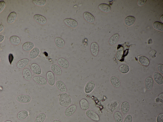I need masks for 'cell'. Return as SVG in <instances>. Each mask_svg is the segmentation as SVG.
I'll list each match as a JSON object with an SVG mask.
<instances>
[{"mask_svg":"<svg viewBox=\"0 0 163 122\" xmlns=\"http://www.w3.org/2000/svg\"><path fill=\"white\" fill-rule=\"evenodd\" d=\"M52 122H61L58 120H54Z\"/></svg>","mask_w":163,"mask_h":122,"instance_id":"cell-46","label":"cell"},{"mask_svg":"<svg viewBox=\"0 0 163 122\" xmlns=\"http://www.w3.org/2000/svg\"><path fill=\"white\" fill-rule=\"evenodd\" d=\"M29 60L27 58H24L19 61L16 64L17 67L19 69H21L26 67L29 64Z\"/></svg>","mask_w":163,"mask_h":122,"instance_id":"cell-14","label":"cell"},{"mask_svg":"<svg viewBox=\"0 0 163 122\" xmlns=\"http://www.w3.org/2000/svg\"><path fill=\"white\" fill-rule=\"evenodd\" d=\"M157 122H163V113L159 114L157 118Z\"/></svg>","mask_w":163,"mask_h":122,"instance_id":"cell-39","label":"cell"},{"mask_svg":"<svg viewBox=\"0 0 163 122\" xmlns=\"http://www.w3.org/2000/svg\"><path fill=\"white\" fill-rule=\"evenodd\" d=\"M138 60L140 63L144 66H147L149 64L150 61L149 59L144 56H140L139 57Z\"/></svg>","mask_w":163,"mask_h":122,"instance_id":"cell-26","label":"cell"},{"mask_svg":"<svg viewBox=\"0 0 163 122\" xmlns=\"http://www.w3.org/2000/svg\"><path fill=\"white\" fill-rule=\"evenodd\" d=\"M114 117L116 122H122L123 117L121 113L119 111H116L114 113Z\"/></svg>","mask_w":163,"mask_h":122,"instance_id":"cell-33","label":"cell"},{"mask_svg":"<svg viewBox=\"0 0 163 122\" xmlns=\"http://www.w3.org/2000/svg\"><path fill=\"white\" fill-rule=\"evenodd\" d=\"M119 38V36L118 33H116L112 36L109 39V43L111 45L115 44L118 41Z\"/></svg>","mask_w":163,"mask_h":122,"instance_id":"cell-32","label":"cell"},{"mask_svg":"<svg viewBox=\"0 0 163 122\" xmlns=\"http://www.w3.org/2000/svg\"><path fill=\"white\" fill-rule=\"evenodd\" d=\"M153 84L154 81L152 77L148 76L146 78L145 80V85L147 90H151L153 88Z\"/></svg>","mask_w":163,"mask_h":122,"instance_id":"cell-12","label":"cell"},{"mask_svg":"<svg viewBox=\"0 0 163 122\" xmlns=\"http://www.w3.org/2000/svg\"><path fill=\"white\" fill-rule=\"evenodd\" d=\"M86 115L93 121H96L99 120V117L98 114L93 111L90 109L87 110L85 113Z\"/></svg>","mask_w":163,"mask_h":122,"instance_id":"cell-3","label":"cell"},{"mask_svg":"<svg viewBox=\"0 0 163 122\" xmlns=\"http://www.w3.org/2000/svg\"><path fill=\"white\" fill-rule=\"evenodd\" d=\"M18 102L22 103H27L31 101V97L26 94H21L17 96L16 98Z\"/></svg>","mask_w":163,"mask_h":122,"instance_id":"cell-2","label":"cell"},{"mask_svg":"<svg viewBox=\"0 0 163 122\" xmlns=\"http://www.w3.org/2000/svg\"><path fill=\"white\" fill-rule=\"evenodd\" d=\"M17 16L16 13L15 12H11L9 14L8 16L7 19V23L9 24L13 23L15 20Z\"/></svg>","mask_w":163,"mask_h":122,"instance_id":"cell-30","label":"cell"},{"mask_svg":"<svg viewBox=\"0 0 163 122\" xmlns=\"http://www.w3.org/2000/svg\"><path fill=\"white\" fill-rule=\"evenodd\" d=\"M135 20V18L134 17L129 16L125 18L124 22L126 25L130 26L134 24Z\"/></svg>","mask_w":163,"mask_h":122,"instance_id":"cell-23","label":"cell"},{"mask_svg":"<svg viewBox=\"0 0 163 122\" xmlns=\"http://www.w3.org/2000/svg\"><path fill=\"white\" fill-rule=\"evenodd\" d=\"M24 78L27 81L30 80L32 77V74L30 70L27 68L24 69L22 72Z\"/></svg>","mask_w":163,"mask_h":122,"instance_id":"cell-19","label":"cell"},{"mask_svg":"<svg viewBox=\"0 0 163 122\" xmlns=\"http://www.w3.org/2000/svg\"><path fill=\"white\" fill-rule=\"evenodd\" d=\"M157 69L158 71L161 74H163V65L162 64H159L157 66Z\"/></svg>","mask_w":163,"mask_h":122,"instance_id":"cell-41","label":"cell"},{"mask_svg":"<svg viewBox=\"0 0 163 122\" xmlns=\"http://www.w3.org/2000/svg\"><path fill=\"white\" fill-rule=\"evenodd\" d=\"M4 36L2 35H0V43L2 42L4 40Z\"/></svg>","mask_w":163,"mask_h":122,"instance_id":"cell-44","label":"cell"},{"mask_svg":"<svg viewBox=\"0 0 163 122\" xmlns=\"http://www.w3.org/2000/svg\"><path fill=\"white\" fill-rule=\"evenodd\" d=\"M132 121L133 118L132 115L128 114L125 117L123 122H132Z\"/></svg>","mask_w":163,"mask_h":122,"instance_id":"cell-38","label":"cell"},{"mask_svg":"<svg viewBox=\"0 0 163 122\" xmlns=\"http://www.w3.org/2000/svg\"><path fill=\"white\" fill-rule=\"evenodd\" d=\"M5 2L4 1H0V11L1 13L4 10L5 6Z\"/></svg>","mask_w":163,"mask_h":122,"instance_id":"cell-40","label":"cell"},{"mask_svg":"<svg viewBox=\"0 0 163 122\" xmlns=\"http://www.w3.org/2000/svg\"><path fill=\"white\" fill-rule=\"evenodd\" d=\"M54 41L56 46L59 48L63 47L65 45V42L64 40L60 37H56Z\"/></svg>","mask_w":163,"mask_h":122,"instance_id":"cell-28","label":"cell"},{"mask_svg":"<svg viewBox=\"0 0 163 122\" xmlns=\"http://www.w3.org/2000/svg\"><path fill=\"white\" fill-rule=\"evenodd\" d=\"M33 2L36 5L40 6H43L46 3L45 0H33Z\"/></svg>","mask_w":163,"mask_h":122,"instance_id":"cell-37","label":"cell"},{"mask_svg":"<svg viewBox=\"0 0 163 122\" xmlns=\"http://www.w3.org/2000/svg\"><path fill=\"white\" fill-rule=\"evenodd\" d=\"M58 65L61 67L67 69L69 66V63L68 61L65 59L63 58H59L57 61Z\"/></svg>","mask_w":163,"mask_h":122,"instance_id":"cell-11","label":"cell"},{"mask_svg":"<svg viewBox=\"0 0 163 122\" xmlns=\"http://www.w3.org/2000/svg\"><path fill=\"white\" fill-rule=\"evenodd\" d=\"M110 81L112 85L114 87L118 88L121 86L120 82L119 79L115 76H112L110 79Z\"/></svg>","mask_w":163,"mask_h":122,"instance_id":"cell-21","label":"cell"},{"mask_svg":"<svg viewBox=\"0 0 163 122\" xmlns=\"http://www.w3.org/2000/svg\"><path fill=\"white\" fill-rule=\"evenodd\" d=\"M30 69L35 74L39 75L42 73V70L39 66L37 64L34 63L32 64L30 66Z\"/></svg>","mask_w":163,"mask_h":122,"instance_id":"cell-15","label":"cell"},{"mask_svg":"<svg viewBox=\"0 0 163 122\" xmlns=\"http://www.w3.org/2000/svg\"><path fill=\"white\" fill-rule=\"evenodd\" d=\"M64 22L67 26L71 28H76L78 25L77 21L71 18H66L64 20Z\"/></svg>","mask_w":163,"mask_h":122,"instance_id":"cell-5","label":"cell"},{"mask_svg":"<svg viewBox=\"0 0 163 122\" xmlns=\"http://www.w3.org/2000/svg\"><path fill=\"white\" fill-rule=\"evenodd\" d=\"M153 77L155 82L159 85H162L163 83V78L162 75L158 72L154 73Z\"/></svg>","mask_w":163,"mask_h":122,"instance_id":"cell-18","label":"cell"},{"mask_svg":"<svg viewBox=\"0 0 163 122\" xmlns=\"http://www.w3.org/2000/svg\"><path fill=\"white\" fill-rule=\"evenodd\" d=\"M2 122H12L10 120H7Z\"/></svg>","mask_w":163,"mask_h":122,"instance_id":"cell-47","label":"cell"},{"mask_svg":"<svg viewBox=\"0 0 163 122\" xmlns=\"http://www.w3.org/2000/svg\"><path fill=\"white\" fill-rule=\"evenodd\" d=\"M33 18L37 22L41 25H45L47 22L46 18L40 14L35 15L33 16Z\"/></svg>","mask_w":163,"mask_h":122,"instance_id":"cell-8","label":"cell"},{"mask_svg":"<svg viewBox=\"0 0 163 122\" xmlns=\"http://www.w3.org/2000/svg\"><path fill=\"white\" fill-rule=\"evenodd\" d=\"M0 32H2L3 30L4 26L3 25L1 24H0Z\"/></svg>","mask_w":163,"mask_h":122,"instance_id":"cell-45","label":"cell"},{"mask_svg":"<svg viewBox=\"0 0 163 122\" xmlns=\"http://www.w3.org/2000/svg\"><path fill=\"white\" fill-rule=\"evenodd\" d=\"M81 108L83 110H86L89 108V105L87 101L85 99H82L80 101Z\"/></svg>","mask_w":163,"mask_h":122,"instance_id":"cell-27","label":"cell"},{"mask_svg":"<svg viewBox=\"0 0 163 122\" xmlns=\"http://www.w3.org/2000/svg\"><path fill=\"white\" fill-rule=\"evenodd\" d=\"M153 27L155 29L163 31V23L158 21H155L153 23Z\"/></svg>","mask_w":163,"mask_h":122,"instance_id":"cell-35","label":"cell"},{"mask_svg":"<svg viewBox=\"0 0 163 122\" xmlns=\"http://www.w3.org/2000/svg\"><path fill=\"white\" fill-rule=\"evenodd\" d=\"M83 16L84 19L89 23H92L95 21V18L89 12H85L83 14Z\"/></svg>","mask_w":163,"mask_h":122,"instance_id":"cell-16","label":"cell"},{"mask_svg":"<svg viewBox=\"0 0 163 122\" xmlns=\"http://www.w3.org/2000/svg\"><path fill=\"white\" fill-rule=\"evenodd\" d=\"M46 76L49 84L50 86H54L55 83V79L54 73L51 71L47 72Z\"/></svg>","mask_w":163,"mask_h":122,"instance_id":"cell-4","label":"cell"},{"mask_svg":"<svg viewBox=\"0 0 163 122\" xmlns=\"http://www.w3.org/2000/svg\"><path fill=\"white\" fill-rule=\"evenodd\" d=\"M40 52V50L38 48L35 47L30 51L29 55V57L31 59H35L38 57Z\"/></svg>","mask_w":163,"mask_h":122,"instance_id":"cell-24","label":"cell"},{"mask_svg":"<svg viewBox=\"0 0 163 122\" xmlns=\"http://www.w3.org/2000/svg\"><path fill=\"white\" fill-rule=\"evenodd\" d=\"M130 107V104L128 102L126 101L123 102L121 106V112L124 114H126L129 111Z\"/></svg>","mask_w":163,"mask_h":122,"instance_id":"cell-20","label":"cell"},{"mask_svg":"<svg viewBox=\"0 0 163 122\" xmlns=\"http://www.w3.org/2000/svg\"><path fill=\"white\" fill-rule=\"evenodd\" d=\"M34 81L38 84L45 86L47 84V81L44 77L40 76H36L34 77L33 78Z\"/></svg>","mask_w":163,"mask_h":122,"instance_id":"cell-9","label":"cell"},{"mask_svg":"<svg viewBox=\"0 0 163 122\" xmlns=\"http://www.w3.org/2000/svg\"><path fill=\"white\" fill-rule=\"evenodd\" d=\"M90 50L92 54L94 56H97L99 51V47L98 43L95 42L92 43L90 45Z\"/></svg>","mask_w":163,"mask_h":122,"instance_id":"cell-13","label":"cell"},{"mask_svg":"<svg viewBox=\"0 0 163 122\" xmlns=\"http://www.w3.org/2000/svg\"><path fill=\"white\" fill-rule=\"evenodd\" d=\"M46 118V114L43 113L39 114L36 118L34 122H44Z\"/></svg>","mask_w":163,"mask_h":122,"instance_id":"cell-34","label":"cell"},{"mask_svg":"<svg viewBox=\"0 0 163 122\" xmlns=\"http://www.w3.org/2000/svg\"><path fill=\"white\" fill-rule=\"evenodd\" d=\"M34 44L31 42H27L25 43L22 46V49L24 51H29L32 49L34 46Z\"/></svg>","mask_w":163,"mask_h":122,"instance_id":"cell-25","label":"cell"},{"mask_svg":"<svg viewBox=\"0 0 163 122\" xmlns=\"http://www.w3.org/2000/svg\"><path fill=\"white\" fill-rule=\"evenodd\" d=\"M51 69L52 72L57 75H61L62 74V70L59 66L54 64L52 65L50 67Z\"/></svg>","mask_w":163,"mask_h":122,"instance_id":"cell-17","label":"cell"},{"mask_svg":"<svg viewBox=\"0 0 163 122\" xmlns=\"http://www.w3.org/2000/svg\"><path fill=\"white\" fill-rule=\"evenodd\" d=\"M146 1V0H138V4L140 6H142L145 4Z\"/></svg>","mask_w":163,"mask_h":122,"instance_id":"cell-43","label":"cell"},{"mask_svg":"<svg viewBox=\"0 0 163 122\" xmlns=\"http://www.w3.org/2000/svg\"><path fill=\"white\" fill-rule=\"evenodd\" d=\"M28 115L27 111L24 110L19 112L17 114L18 118L20 120H23L26 118Z\"/></svg>","mask_w":163,"mask_h":122,"instance_id":"cell-29","label":"cell"},{"mask_svg":"<svg viewBox=\"0 0 163 122\" xmlns=\"http://www.w3.org/2000/svg\"><path fill=\"white\" fill-rule=\"evenodd\" d=\"M9 41L10 43L13 45H17L20 43L21 40L18 36H13L10 37Z\"/></svg>","mask_w":163,"mask_h":122,"instance_id":"cell-31","label":"cell"},{"mask_svg":"<svg viewBox=\"0 0 163 122\" xmlns=\"http://www.w3.org/2000/svg\"><path fill=\"white\" fill-rule=\"evenodd\" d=\"M8 59L11 65L14 59V56L12 54L10 53L9 54Z\"/></svg>","mask_w":163,"mask_h":122,"instance_id":"cell-42","label":"cell"},{"mask_svg":"<svg viewBox=\"0 0 163 122\" xmlns=\"http://www.w3.org/2000/svg\"><path fill=\"white\" fill-rule=\"evenodd\" d=\"M55 85L57 89L61 92L66 93L67 92L66 86L62 81L60 80H58L56 82Z\"/></svg>","mask_w":163,"mask_h":122,"instance_id":"cell-7","label":"cell"},{"mask_svg":"<svg viewBox=\"0 0 163 122\" xmlns=\"http://www.w3.org/2000/svg\"><path fill=\"white\" fill-rule=\"evenodd\" d=\"M98 8L101 11L106 13L110 12L111 10V6L105 3L99 4Z\"/></svg>","mask_w":163,"mask_h":122,"instance_id":"cell-22","label":"cell"},{"mask_svg":"<svg viewBox=\"0 0 163 122\" xmlns=\"http://www.w3.org/2000/svg\"><path fill=\"white\" fill-rule=\"evenodd\" d=\"M95 86V83L92 81H90L86 84L85 88L84 91L87 93L91 92L94 89Z\"/></svg>","mask_w":163,"mask_h":122,"instance_id":"cell-10","label":"cell"},{"mask_svg":"<svg viewBox=\"0 0 163 122\" xmlns=\"http://www.w3.org/2000/svg\"><path fill=\"white\" fill-rule=\"evenodd\" d=\"M76 108V106L75 105H72L70 106L65 111V116L68 117L71 116L75 113Z\"/></svg>","mask_w":163,"mask_h":122,"instance_id":"cell-6","label":"cell"},{"mask_svg":"<svg viewBox=\"0 0 163 122\" xmlns=\"http://www.w3.org/2000/svg\"><path fill=\"white\" fill-rule=\"evenodd\" d=\"M119 70L122 73L125 74L129 72L130 70V68L127 65L123 64L120 66L119 67Z\"/></svg>","mask_w":163,"mask_h":122,"instance_id":"cell-36","label":"cell"},{"mask_svg":"<svg viewBox=\"0 0 163 122\" xmlns=\"http://www.w3.org/2000/svg\"><path fill=\"white\" fill-rule=\"evenodd\" d=\"M72 102L71 97L68 93H63L59 95V102L61 106L65 107H67L71 104Z\"/></svg>","mask_w":163,"mask_h":122,"instance_id":"cell-1","label":"cell"}]
</instances>
